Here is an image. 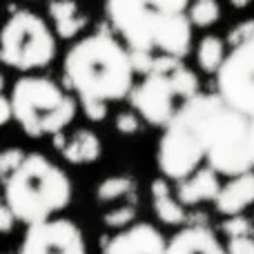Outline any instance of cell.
Here are the masks:
<instances>
[{"label":"cell","mask_w":254,"mask_h":254,"mask_svg":"<svg viewBox=\"0 0 254 254\" xmlns=\"http://www.w3.org/2000/svg\"><path fill=\"white\" fill-rule=\"evenodd\" d=\"M205 149V161L223 176H237L254 170L250 154V116L234 110L221 94L192 96L181 105Z\"/></svg>","instance_id":"obj_3"},{"label":"cell","mask_w":254,"mask_h":254,"mask_svg":"<svg viewBox=\"0 0 254 254\" xmlns=\"http://www.w3.org/2000/svg\"><path fill=\"white\" fill-rule=\"evenodd\" d=\"M112 27L127 47L185 58L192 47L190 0H105Z\"/></svg>","instance_id":"obj_1"},{"label":"cell","mask_w":254,"mask_h":254,"mask_svg":"<svg viewBox=\"0 0 254 254\" xmlns=\"http://www.w3.org/2000/svg\"><path fill=\"white\" fill-rule=\"evenodd\" d=\"M221 192L219 172L212 165L198 167L188 179L179 181V201L183 205H196L203 201H214Z\"/></svg>","instance_id":"obj_14"},{"label":"cell","mask_w":254,"mask_h":254,"mask_svg":"<svg viewBox=\"0 0 254 254\" xmlns=\"http://www.w3.org/2000/svg\"><path fill=\"white\" fill-rule=\"evenodd\" d=\"M65 85L78 98L123 101L134 89L129 47H123L110 31L98 29L69 47L63 63Z\"/></svg>","instance_id":"obj_2"},{"label":"cell","mask_w":254,"mask_h":254,"mask_svg":"<svg viewBox=\"0 0 254 254\" xmlns=\"http://www.w3.org/2000/svg\"><path fill=\"white\" fill-rule=\"evenodd\" d=\"M138 127H140V121L134 112H121V114L116 116V129H119L121 134H125V136L136 134Z\"/></svg>","instance_id":"obj_27"},{"label":"cell","mask_w":254,"mask_h":254,"mask_svg":"<svg viewBox=\"0 0 254 254\" xmlns=\"http://www.w3.org/2000/svg\"><path fill=\"white\" fill-rule=\"evenodd\" d=\"M25 156H27L25 149H20V147L4 149L2 156H0V174H2V179H7V176L11 174L22 161H25Z\"/></svg>","instance_id":"obj_23"},{"label":"cell","mask_w":254,"mask_h":254,"mask_svg":"<svg viewBox=\"0 0 254 254\" xmlns=\"http://www.w3.org/2000/svg\"><path fill=\"white\" fill-rule=\"evenodd\" d=\"M228 254H254V239L246 237H232L228 243Z\"/></svg>","instance_id":"obj_28"},{"label":"cell","mask_w":254,"mask_h":254,"mask_svg":"<svg viewBox=\"0 0 254 254\" xmlns=\"http://www.w3.org/2000/svg\"><path fill=\"white\" fill-rule=\"evenodd\" d=\"M223 230L230 239L232 237H246V234H250V221L243 219L241 214H234L223 223Z\"/></svg>","instance_id":"obj_26"},{"label":"cell","mask_w":254,"mask_h":254,"mask_svg":"<svg viewBox=\"0 0 254 254\" xmlns=\"http://www.w3.org/2000/svg\"><path fill=\"white\" fill-rule=\"evenodd\" d=\"M129 58H131V67H134L136 74H140V76L152 74V69H154V61H156L154 52H149V49H136V47H129Z\"/></svg>","instance_id":"obj_21"},{"label":"cell","mask_w":254,"mask_h":254,"mask_svg":"<svg viewBox=\"0 0 254 254\" xmlns=\"http://www.w3.org/2000/svg\"><path fill=\"white\" fill-rule=\"evenodd\" d=\"M134 192V181L127 179V176H112V179L103 181L98 185V201H116V198L125 196V194Z\"/></svg>","instance_id":"obj_20"},{"label":"cell","mask_w":254,"mask_h":254,"mask_svg":"<svg viewBox=\"0 0 254 254\" xmlns=\"http://www.w3.org/2000/svg\"><path fill=\"white\" fill-rule=\"evenodd\" d=\"M152 201L154 212L165 225H183L188 214H185V205L176 198H172L170 185L165 179H156L152 183Z\"/></svg>","instance_id":"obj_16"},{"label":"cell","mask_w":254,"mask_h":254,"mask_svg":"<svg viewBox=\"0 0 254 254\" xmlns=\"http://www.w3.org/2000/svg\"><path fill=\"white\" fill-rule=\"evenodd\" d=\"M250 2H252V0H230V4H232V7H237V9H246Z\"/></svg>","instance_id":"obj_32"},{"label":"cell","mask_w":254,"mask_h":254,"mask_svg":"<svg viewBox=\"0 0 254 254\" xmlns=\"http://www.w3.org/2000/svg\"><path fill=\"white\" fill-rule=\"evenodd\" d=\"M252 38H254V18H252V20L239 22V25L228 34V43L232 45V47L248 43V40H252Z\"/></svg>","instance_id":"obj_25"},{"label":"cell","mask_w":254,"mask_h":254,"mask_svg":"<svg viewBox=\"0 0 254 254\" xmlns=\"http://www.w3.org/2000/svg\"><path fill=\"white\" fill-rule=\"evenodd\" d=\"M13 119L29 138L58 134L74 121L76 101L45 76H22L11 87Z\"/></svg>","instance_id":"obj_5"},{"label":"cell","mask_w":254,"mask_h":254,"mask_svg":"<svg viewBox=\"0 0 254 254\" xmlns=\"http://www.w3.org/2000/svg\"><path fill=\"white\" fill-rule=\"evenodd\" d=\"M198 92V78L181 63L170 74L152 71L143 76V80L129 92V101L149 125L165 127L176 116L179 107Z\"/></svg>","instance_id":"obj_6"},{"label":"cell","mask_w":254,"mask_h":254,"mask_svg":"<svg viewBox=\"0 0 254 254\" xmlns=\"http://www.w3.org/2000/svg\"><path fill=\"white\" fill-rule=\"evenodd\" d=\"M16 221L18 219H16V214H13V210L7 205V203H2V207H0V230H2L4 234H9Z\"/></svg>","instance_id":"obj_29"},{"label":"cell","mask_w":254,"mask_h":254,"mask_svg":"<svg viewBox=\"0 0 254 254\" xmlns=\"http://www.w3.org/2000/svg\"><path fill=\"white\" fill-rule=\"evenodd\" d=\"M63 156L69 163H76V165H83V163H94L101 156V140L94 131L89 129H78L67 145L63 147Z\"/></svg>","instance_id":"obj_17"},{"label":"cell","mask_w":254,"mask_h":254,"mask_svg":"<svg viewBox=\"0 0 254 254\" xmlns=\"http://www.w3.org/2000/svg\"><path fill=\"white\" fill-rule=\"evenodd\" d=\"M18 254H87L80 228L69 219H45L27 225Z\"/></svg>","instance_id":"obj_10"},{"label":"cell","mask_w":254,"mask_h":254,"mask_svg":"<svg viewBox=\"0 0 254 254\" xmlns=\"http://www.w3.org/2000/svg\"><path fill=\"white\" fill-rule=\"evenodd\" d=\"M167 241L154 225L131 223L112 237L103 248V254H165Z\"/></svg>","instance_id":"obj_11"},{"label":"cell","mask_w":254,"mask_h":254,"mask_svg":"<svg viewBox=\"0 0 254 254\" xmlns=\"http://www.w3.org/2000/svg\"><path fill=\"white\" fill-rule=\"evenodd\" d=\"M49 18L54 20L58 38L71 40L87 27V16L80 11L76 0H52L49 2Z\"/></svg>","instance_id":"obj_15"},{"label":"cell","mask_w":254,"mask_h":254,"mask_svg":"<svg viewBox=\"0 0 254 254\" xmlns=\"http://www.w3.org/2000/svg\"><path fill=\"white\" fill-rule=\"evenodd\" d=\"M80 105H83V112L89 121L94 123H101L107 116V101H98V98H80Z\"/></svg>","instance_id":"obj_24"},{"label":"cell","mask_w":254,"mask_h":254,"mask_svg":"<svg viewBox=\"0 0 254 254\" xmlns=\"http://www.w3.org/2000/svg\"><path fill=\"white\" fill-rule=\"evenodd\" d=\"M134 219H136V210L131 205H125V207H116V210L107 212L103 216V223L107 228H127V225L134 223Z\"/></svg>","instance_id":"obj_22"},{"label":"cell","mask_w":254,"mask_h":254,"mask_svg":"<svg viewBox=\"0 0 254 254\" xmlns=\"http://www.w3.org/2000/svg\"><path fill=\"white\" fill-rule=\"evenodd\" d=\"M0 105H2V116H0V123L7 125L9 121L13 119V105H11V98H9V96H2V98H0Z\"/></svg>","instance_id":"obj_30"},{"label":"cell","mask_w":254,"mask_h":254,"mask_svg":"<svg viewBox=\"0 0 254 254\" xmlns=\"http://www.w3.org/2000/svg\"><path fill=\"white\" fill-rule=\"evenodd\" d=\"M221 18V7L216 0H194L190 4V20L194 27H210Z\"/></svg>","instance_id":"obj_19"},{"label":"cell","mask_w":254,"mask_h":254,"mask_svg":"<svg viewBox=\"0 0 254 254\" xmlns=\"http://www.w3.org/2000/svg\"><path fill=\"white\" fill-rule=\"evenodd\" d=\"M71 201V181L43 154H27L4 179V203L25 225L52 219Z\"/></svg>","instance_id":"obj_4"},{"label":"cell","mask_w":254,"mask_h":254,"mask_svg":"<svg viewBox=\"0 0 254 254\" xmlns=\"http://www.w3.org/2000/svg\"><path fill=\"white\" fill-rule=\"evenodd\" d=\"M252 203H254V170L230 176L228 183L221 185L219 196L214 198L216 212H221L225 216L241 214Z\"/></svg>","instance_id":"obj_12"},{"label":"cell","mask_w":254,"mask_h":254,"mask_svg":"<svg viewBox=\"0 0 254 254\" xmlns=\"http://www.w3.org/2000/svg\"><path fill=\"white\" fill-rule=\"evenodd\" d=\"M156 161L165 179L183 181L201 167L205 161V149L198 138L196 127L179 107L176 116L165 125V134L158 140Z\"/></svg>","instance_id":"obj_8"},{"label":"cell","mask_w":254,"mask_h":254,"mask_svg":"<svg viewBox=\"0 0 254 254\" xmlns=\"http://www.w3.org/2000/svg\"><path fill=\"white\" fill-rule=\"evenodd\" d=\"M0 56L4 65L18 71L40 69L56 56V38L38 13L18 9L4 22Z\"/></svg>","instance_id":"obj_7"},{"label":"cell","mask_w":254,"mask_h":254,"mask_svg":"<svg viewBox=\"0 0 254 254\" xmlns=\"http://www.w3.org/2000/svg\"><path fill=\"white\" fill-rule=\"evenodd\" d=\"M250 154H252V163H254V116L250 119Z\"/></svg>","instance_id":"obj_31"},{"label":"cell","mask_w":254,"mask_h":254,"mask_svg":"<svg viewBox=\"0 0 254 254\" xmlns=\"http://www.w3.org/2000/svg\"><path fill=\"white\" fill-rule=\"evenodd\" d=\"M216 92L228 105L254 116V38L232 47L216 71Z\"/></svg>","instance_id":"obj_9"},{"label":"cell","mask_w":254,"mask_h":254,"mask_svg":"<svg viewBox=\"0 0 254 254\" xmlns=\"http://www.w3.org/2000/svg\"><path fill=\"white\" fill-rule=\"evenodd\" d=\"M165 254H228V248L219 243L214 232L203 225L183 228L167 241Z\"/></svg>","instance_id":"obj_13"},{"label":"cell","mask_w":254,"mask_h":254,"mask_svg":"<svg viewBox=\"0 0 254 254\" xmlns=\"http://www.w3.org/2000/svg\"><path fill=\"white\" fill-rule=\"evenodd\" d=\"M196 58H198V67L205 74H216L225 61V43L219 36H205L198 43Z\"/></svg>","instance_id":"obj_18"}]
</instances>
